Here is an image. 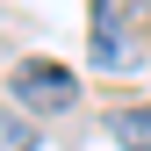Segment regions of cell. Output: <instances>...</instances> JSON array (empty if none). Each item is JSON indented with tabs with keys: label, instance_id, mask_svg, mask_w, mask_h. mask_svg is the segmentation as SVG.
<instances>
[{
	"label": "cell",
	"instance_id": "2",
	"mask_svg": "<svg viewBox=\"0 0 151 151\" xmlns=\"http://www.w3.org/2000/svg\"><path fill=\"white\" fill-rule=\"evenodd\" d=\"M86 43H93V65H108V72L137 65V43H129L122 22H115V0H93V29H86Z\"/></svg>",
	"mask_w": 151,
	"mask_h": 151
},
{
	"label": "cell",
	"instance_id": "4",
	"mask_svg": "<svg viewBox=\"0 0 151 151\" xmlns=\"http://www.w3.org/2000/svg\"><path fill=\"white\" fill-rule=\"evenodd\" d=\"M0 151H36V122L14 115V108H0Z\"/></svg>",
	"mask_w": 151,
	"mask_h": 151
},
{
	"label": "cell",
	"instance_id": "1",
	"mask_svg": "<svg viewBox=\"0 0 151 151\" xmlns=\"http://www.w3.org/2000/svg\"><path fill=\"white\" fill-rule=\"evenodd\" d=\"M7 86H14L22 108H36V115H65V108L79 101V79H72L65 65H50V58H22Z\"/></svg>",
	"mask_w": 151,
	"mask_h": 151
},
{
	"label": "cell",
	"instance_id": "3",
	"mask_svg": "<svg viewBox=\"0 0 151 151\" xmlns=\"http://www.w3.org/2000/svg\"><path fill=\"white\" fill-rule=\"evenodd\" d=\"M108 137H122V151H151V108H115Z\"/></svg>",
	"mask_w": 151,
	"mask_h": 151
}]
</instances>
